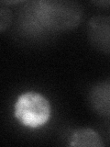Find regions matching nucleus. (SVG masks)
I'll use <instances>...</instances> for the list:
<instances>
[{"label":"nucleus","instance_id":"20e7f679","mask_svg":"<svg viewBox=\"0 0 110 147\" xmlns=\"http://www.w3.org/2000/svg\"><path fill=\"white\" fill-rule=\"evenodd\" d=\"M88 105L95 113L110 118V80L96 82L87 94Z\"/></svg>","mask_w":110,"mask_h":147},{"label":"nucleus","instance_id":"f257e3e1","mask_svg":"<svg viewBox=\"0 0 110 147\" xmlns=\"http://www.w3.org/2000/svg\"><path fill=\"white\" fill-rule=\"evenodd\" d=\"M84 17V9L75 1L39 0L26 2L20 9L17 24L29 36H40L75 29Z\"/></svg>","mask_w":110,"mask_h":147},{"label":"nucleus","instance_id":"423d86ee","mask_svg":"<svg viewBox=\"0 0 110 147\" xmlns=\"http://www.w3.org/2000/svg\"><path fill=\"white\" fill-rule=\"evenodd\" d=\"M12 22V12L7 7L0 8V31L4 32L7 30Z\"/></svg>","mask_w":110,"mask_h":147},{"label":"nucleus","instance_id":"7ed1b4c3","mask_svg":"<svg viewBox=\"0 0 110 147\" xmlns=\"http://www.w3.org/2000/svg\"><path fill=\"white\" fill-rule=\"evenodd\" d=\"M87 39L100 53L110 54V16H94L86 26Z\"/></svg>","mask_w":110,"mask_h":147},{"label":"nucleus","instance_id":"f03ea898","mask_svg":"<svg viewBox=\"0 0 110 147\" xmlns=\"http://www.w3.org/2000/svg\"><path fill=\"white\" fill-rule=\"evenodd\" d=\"M52 114L49 100L35 91L21 94L14 105V116L23 126L36 129L48 122Z\"/></svg>","mask_w":110,"mask_h":147},{"label":"nucleus","instance_id":"39448f33","mask_svg":"<svg viewBox=\"0 0 110 147\" xmlns=\"http://www.w3.org/2000/svg\"><path fill=\"white\" fill-rule=\"evenodd\" d=\"M70 145L74 147H103V139L91 128H79L70 136Z\"/></svg>","mask_w":110,"mask_h":147},{"label":"nucleus","instance_id":"0eeeda50","mask_svg":"<svg viewBox=\"0 0 110 147\" xmlns=\"http://www.w3.org/2000/svg\"><path fill=\"white\" fill-rule=\"evenodd\" d=\"M93 3L95 5H98V6H102V7H110V1H95Z\"/></svg>","mask_w":110,"mask_h":147}]
</instances>
